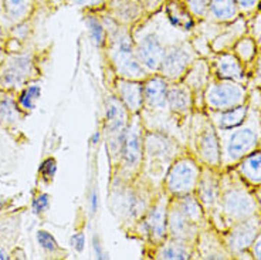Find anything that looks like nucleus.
I'll use <instances>...</instances> for the list:
<instances>
[{
  "label": "nucleus",
  "mask_w": 261,
  "mask_h": 260,
  "mask_svg": "<svg viewBox=\"0 0 261 260\" xmlns=\"http://www.w3.org/2000/svg\"><path fill=\"white\" fill-rule=\"evenodd\" d=\"M161 10L141 21L138 29H130L138 57L149 73L159 72L163 56L170 47L180 43L176 41V32L182 30L172 26L163 9Z\"/></svg>",
  "instance_id": "f257e3e1"
},
{
  "label": "nucleus",
  "mask_w": 261,
  "mask_h": 260,
  "mask_svg": "<svg viewBox=\"0 0 261 260\" xmlns=\"http://www.w3.org/2000/svg\"><path fill=\"white\" fill-rule=\"evenodd\" d=\"M102 20L108 30V43H107L108 56L118 76L126 80H137V81L145 80L148 77L149 72L145 68L138 57L135 41H134L129 27L118 25L112 17H110L111 25H108L104 17Z\"/></svg>",
  "instance_id": "f03ea898"
},
{
  "label": "nucleus",
  "mask_w": 261,
  "mask_h": 260,
  "mask_svg": "<svg viewBox=\"0 0 261 260\" xmlns=\"http://www.w3.org/2000/svg\"><path fill=\"white\" fill-rule=\"evenodd\" d=\"M220 141H222L223 155L220 156V161L228 165L236 162L242 156L247 155L251 150L258 144L261 137V117L260 114L251 110L248 120L234 128L228 130H219Z\"/></svg>",
  "instance_id": "7ed1b4c3"
},
{
  "label": "nucleus",
  "mask_w": 261,
  "mask_h": 260,
  "mask_svg": "<svg viewBox=\"0 0 261 260\" xmlns=\"http://www.w3.org/2000/svg\"><path fill=\"white\" fill-rule=\"evenodd\" d=\"M177 144L162 131H148L144 143L142 169L146 176L162 179L166 168L176 159Z\"/></svg>",
  "instance_id": "20e7f679"
},
{
  "label": "nucleus",
  "mask_w": 261,
  "mask_h": 260,
  "mask_svg": "<svg viewBox=\"0 0 261 260\" xmlns=\"http://www.w3.org/2000/svg\"><path fill=\"white\" fill-rule=\"evenodd\" d=\"M144 143V121L141 117V112L132 114V120L128 124V128L125 132L121 158L118 162L121 165L119 175L122 181H130L139 174V171H142Z\"/></svg>",
  "instance_id": "39448f33"
},
{
  "label": "nucleus",
  "mask_w": 261,
  "mask_h": 260,
  "mask_svg": "<svg viewBox=\"0 0 261 260\" xmlns=\"http://www.w3.org/2000/svg\"><path fill=\"white\" fill-rule=\"evenodd\" d=\"M126 107L122 104V101L117 96H111L107 98L105 105V137H107V145L111 154L114 162H119L121 158V150L124 144L125 132L129 124Z\"/></svg>",
  "instance_id": "423d86ee"
},
{
  "label": "nucleus",
  "mask_w": 261,
  "mask_h": 260,
  "mask_svg": "<svg viewBox=\"0 0 261 260\" xmlns=\"http://www.w3.org/2000/svg\"><path fill=\"white\" fill-rule=\"evenodd\" d=\"M200 169L190 158L175 159L165 178L166 191L170 195L182 196L190 194L197 186Z\"/></svg>",
  "instance_id": "0eeeda50"
},
{
  "label": "nucleus",
  "mask_w": 261,
  "mask_h": 260,
  "mask_svg": "<svg viewBox=\"0 0 261 260\" xmlns=\"http://www.w3.org/2000/svg\"><path fill=\"white\" fill-rule=\"evenodd\" d=\"M111 203L118 218L125 222H135L149 209L148 199L142 189H135L132 186H121L114 189Z\"/></svg>",
  "instance_id": "6e6552de"
},
{
  "label": "nucleus",
  "mask_w": 261,
  "mask_h": 260,
  "mask_svg": "<svg viewBox=\"0 0 261 260\" xmlns=\"http://www.w3.org/2000/svg\"><path fill=\"white\" fill-rule=\"evenodd\" d=\"M195 59L196 53L192 44L188 41H180L170 47L163 56L159 73L168 81H176L186 74L190 65L195 63Z\"/></svg>",
  "instance_id": "1a4fd4ad"
},
{
  "label": "nucleus",
  "mask_w": 261,
  "mask_h": 260,
  "mask_svg": "<svg viewBox=\"0 0 261 260\" xmlns=\"http://www.w3.org/2000/svg\"><path fill=\"white\" fill-rule=\"evenodd\" d=\"M168 88H169V81L162 76H155L146 80V83L144 84V105L141 111L142 120L169 114Z\"/></svg>",
  "instance_id": "9d476101"
},
{
  "label": "nucleus",
  "mask_w": 261,
  "mask_h": 260,
  "mask_svg": "<svg viewBox=\"0 0 261 260\" xmlns=\"http://www.w3.org/2000/svg\"><path fill=\"white\" fill-rule=\"evenodd\" d=\"M244 96H246V91L242 85L233 80H228V81L210 84L204 94V100L210 108L224 111L243 105Z\"/></svg>",
  "instance_id": "9b49d317"
},
{
  "label": "nucleus",
  "mask_w": 261,
  "mask_h": 260,
  "mask_svg": "<svg viewBox=\"0 0 261 260\" xmlns=\"http://www.w3.org/2000/svg\"><path fill=\"white\" fill-rule=\"evenodd\" d=\"M222 208L228 221L242 222L248 219L255 210V202L242 186L228 188L222 198Z\"/></svg>",
  "instance_id": "f8f14e48"
},
{
  "label": "nucleus",
  "mask_w": 261,
  "mask_h": 260,
  "mask_svg": "<svg viewBox=\"0 0 261 260\" xmlns=\"http://www.w3.org/2000/svg\"><path fill=\"white\" fill-rule=\"evenodd\" d=\"M168 212L169 201L168 196L162 195L156 202L152 203L145 216V226L150 239L156 243H162L168 234Z\"/></svg>",
  "instance_id": "ddd939ff"
},
{
  "label": "nucleus",
  "mask_w": 261,
  "mask_h": 260,
  "mask_svg": "<svg viewBox=\"0 0 261 260\" xmlns=\"http://www.w3.org/2000/svg\"><path fill=\"white\" fill-rule=\"evenodd\" d=\"M145 3L142 0H110L102 12L117 21L121 26H134L142 20L145 13Z\"/></svg>",
  "instance_id": "4468645a"
},
{
  "label": "nucleus",
  "mask_w": 261,
  "mask_h": 260,
  "mask_svg": "<svg viewBox=\"0 0 261 260\" xmlns=\"http://www.w3.org/2000/svg\"><path fill=\"white\" fill-rule=\"evenodd\" d=\"M33 72V60L29 54H19L7 60L0 76V83L6 88L24 84Z\"/></svg>",
  "instance_id": "2eb2a0df"
},
{
  "label": "nucleus",
  "mask_w": 261,
  "mask_h": 260,
  "mask_svg": "<svg viewBox=\"0 0 261 260\" xmlns=\"http://www.w3.org/2000/svg\"><path fill=\"white\" fill-rule=\"evenodd\" d=\"M117 97L122 101L130 114H139L144 105V85L137 80L118 78L115 81Z\"/></svg>",
  "instance_id": "dca6fc26"
},
{
  "label": "nucleus",
  "mask_w": 261,
  "mask_h": 260,
  "mask_svg": "<svg viewBox=\"0 0 261 260\" xmlns=\"http://www.w3.org/2000/svg\"><path fill=\"white\" fill-rule=\"evenodd\" d=\"M168 233L170 234L172 239L186 242V243L196 234L195 222L188 219L179 210V208H177L173 202L169 203V212H168Z\"/></svg>",
  "instance_id": "f3484780"
},
{
  "label": "nucleus",
  "mask_w": 261,
  "mask_h": 260,
  "mask_svg": "<svg viewBox=\"0 0 261 260\" xmlns=\"http://www.w3.org/2000/svg\"><path fill=\"white\" fill-rule=\"evenodd\" d=\"M260 228V219H244L239 222L228 236V246L233 252H242L254 243Z\"/></svg>",
  "instance_id": "a211bd4d"
},
{
  "label": "nucleus",
  "mask_w": 261,
  "mask_h": 260,
  "mask_svg": "<svg viewBox=\"0 0 261 260\" xmlns=\"http://www.w3.org/2000/svg\"><path fill=\"white\" fill-rule=\"evenodd\" d=\"M196 151L203 162L217 165L220 162V145L216 134L210 127H204L196 137Z\"/></svg>",
  "instance_id": "6ab92c4d"
},
{
  "label": "nucleus",
  "mask_w": 261,
  "mask_h": 260,
  "mask_svg": "<svg viewBox=\"0 0 261 260\" xmlns=\"http://www.w3.org/2000/svg\"><path fill=\"white\" fill-rule=\"evenodd\" d=\"M162 9L169 23L179 30H190L193 27V16L182 0H165Z\"/></svg>",
  "instance_id": "aec40b11"
},
{
  "label": "nucleus",
  "mask_w": 261,
  "mask_h": 260,
  "mask_svg": "<svg viewBox=\"0 0 261 260\" xmlns=\"http://www.w3.org/2000/svg\"><path fill=\"white\" fill-rule=\"evenodd\" d=\"M193 105L192 90L186 84H169L168 88V107L175 115L189 114Z\"/></svg>",
  "instance_id": "412c9836"
},
{
  "label": "nucleus",
  "mask_w": 261,
  "mask_h": 260,
  "mask_svg": "<svg viewBox=\"0 0 261 260\" xmlns=\"http://www.w3.org/2000/svg\"><path fill=\"white\" fill-rule=\"evenodd\" d=\"M85 27L88 37L92 41V44L97 47H104L108 43V30L105 26L104 20L101 17L99 12H85L84 19Z\"/></svg>",
  "instance_id": "4be33fe9"
},
{
  "label": "nucleus",
  "mask_w": 261,
  "mask_h": 260,
  "mask_svg": "<svg viewBox=\"0 0 261 260\" xmlns=\"http://www.w3.org/2000/svg\"><path fill=\"white\" fill-rule=\"evenodd\" d=\"M247 115V108L244 105H239L230 110H224V112H213L210 114V117L213 118L212 121L219 130H228V128H234L237 125L244 121V118Z\"/></svg>",
  "instance_id": "5701e85b"
},
{
  "label": "nucleus",
  "mask_w": 261,
  "mask_h": 260,
  "mask_svg": "<svg viewBox=\"0 0 261 260\" xmlns=\"http://www.w3.org/2000/svg\"><path fill=\"white\" fill-rule=\"evenodd\" d=\"M196 188L199 189V199L203 205L213 206L215 203H217L220 191H219V183L213 178V175L204 174L202 178H199V182H197Z\"/></svg>",
  "instance_id": "b1692460"
},
{
  "label": "nucleus",
  "mask_w": 261,
  "mask_h": 260,
  "mask_svg": "<svg viewBox=\"0 0 261 260\" xmlns=\"http://www.w3.org/2000/svg\"><path fill=\"white\" fill-rule=\"evenodd\" d=\"M158 259H189L190 250L186 242L165 241L161 243V246L156 252Z\"/></svg>",
  "instance_id": "393cba45"
},
{
  "label": "nucleus",
  "mask_w": 261,
  "mask_h": 260,
  "mask_svg": "<svg viewBox=\"0 0 261 260\" xmlns=\"http://www.w3.org/2000/svg\"><path fill=\"white\" fill-rule=\"evenodd\" d=\"M217 73L219 76L227 80H233V81H240L244 78L243 76V68L239 60L236 59L234 56L230 54H223L220 59L217 60Z\"/></svg>",
  "instance_id": "a878e982"
},
{
  "label": "nucleus",
  "mask_w": 261,
  "mask_h": 260,
  "mask_svg": "<svg viewBox=\"0 0 261 260\" xmlns=\"http://www.w3.org/2000/svg\"><path fill=\"white\" fill-rule=\"evenodd\" d=\"M209 16L219 21L233 20L237 14L236 0H210Z\"/></svg>",
  "instance_id": "bb28decb"
},
{
  "label": "nucleus",
  "mask_w": 261,
  "mask_h": 260,
  "mask_svg": "<svg viewBox=\"0 0 261 260\" xmlns=\"http://www.w3.org/2000/svg\"><path fill=\"white\" fill-rule=\"evenodd\" d=\"M209 68L204 64V61H195L190 65L189 70L185 74V84L189 87L190 90H200L207 81Z\"/></svg>",
  "instance_id": "cd10ccee"
},
{
  "label": "nucleus",
  "mask_w": 261,
  "mask_h": 260,
  "mask_svg": "<svg viewBox=\"0 0 261 260\" xmlns=\"http://www.w3.org/2000/svg\"><path fill=\"white\" fill-rule=\"evenodd\" d=\"M2 5L7 19L17 23L30 13L32 0H2Z\"/></svg>",
  "instance_id": "c85d7f7f"
},
{
  "label": "nucleus",
  "mask_w": 261,
  "mask_h": 260,
  "mask_svg": "<svg viewBox=\"0 0 261 260\" xmlns=\"http://www.w3.org/2000/svg\"><path fill=\"white\" fill-rule=\"evenodd\" d=\"M240 172L248 182L261 183V152L247 156L240 165Z\"/></svg>",
  "instance_id": "c756f323"
},
{
  "label": "nucleus",
  "mask_w": 261,
  "mask_h": 260,
  "mask_svg": "<svg viewBox=\"0 0 261 260\" xmlns=\"http://www.w3.org/2000/svg\"><path fill=\"white\" fill-rule=\"evenodd\" d=\"M176 205L179 210L182 212L188 219H190L192 222H197L202 219V208H200V203L199 201L193 198L190 194H186V195H182L177 198V201L173 202Z\"/></svg>",
  "instance_id": "7c9ffc66"
},
{
  "label": "nucleus",
  "mask_w": 261,
  "mask_h": 260,
  "mask_svg": "<svg viewBox=\"0 0 261 260\" xmlns=\"http://www.w3.org/2000/svg\"><path fill=\"white\" fill-rule=\"evenodd\" d=\"M20 118L17 105L12 98H3L0 101V121L5 124H13Z\"/></svg>",
  "instance_id": "2f4dec72"
},
{
  "label": "nucleus",
  "mask_w": 261,
  "mask_h": 260,
  "mask_svg": "<svg viewBox=\"0 0 261 260\" xmlns=\"http://www.w3.org/2000/svg\"><path fill=\"white\" fill-rule=\"evenodd\" d=\"M41 96V88L39 85H30V87H26L23 92L20 94L19 98V104L21 108L24 110H33L36 107V103L37 100Z\"/></svg>",
  "instance_id": "473e14b6"
},
{
  "label": "nucleus",
  "mask_w": 261,
  "mask_h": 260,
  "mask_svg": "<svg viewBox=\"0 0 261 260\" xmlns=\"http://www.w3.org/2000/svg\"><path fill=\"white\" fill-rule=\"evenodd\" d=\"M71 5L80 9H84L85 12H102L110 0H68Z\"/></svg>",
  "instance_id": "72a5a7b5"
},
{
  "label": "nucleus",
  "mask_w": 261,
  "mask_h": 260,
  "mask_svg": "<svg viewBox=\"0 0 261 260\" xmlns=\"http://www.w3.org/2000/svg\"><path fill=\"white\" fill-rule=\"evenodd\" d=\"M185 3H186V6H188L193 17L202 19V17H204L206 14L209 13L210 0H186Z\"/></svg>",
  "instance_id": "f704fd0d"
},
{
  "label": "nucleus",
  "mask_w": 261,
  "mask_h": 260,
  "mask_svg": "<svg viewBox=\"0 0 261 260\" xmlns=\"http://www.w3.org/2000/svg\"><path fill=\"white\" fill-rule=\"evenodd\" d=\"M37 242H39L40 246L47 252H56L59 249V245H57L56 239L46 230H39L37 232Z\"/></svg>",
  "instance_id": "c9c22d12"
},
{
  "label": "nucleus",
  "mask_w": 261,
  "mask_h": 260,
  "mask_svg": "<svg viewBox=\"0 0 261 260\" xmlns=\"http://www.w3.org/2000/svg\"><path fill=\"white\" fill-rule=\"evenodd\" d=\"M39 172L40 175L43 176L46 181L53 179L54 175H56V172H57V162H56V159L54 158H47L46 161L40 165Z\"/></svg>",
  "instance_id": "e433bc0d"
},
{
  "label": "nucleus",
  "mask_w": 261,
  "mask_h": 260,
  "mask_svg": "<svg viewBox=\"0 0 261 260\" xmlns=\"http://www.w3.org/2000/svg\"><path fill=\"white\" fill-rule=\"evenodd\" d=\"M236 50H237V54L242 57V60L248 61V60L254 56V43L248 39L242 40V41L239 43V46H237Z\"/></svg>",
  "instance_id": "4c0bfd02"
},
{
  "label": "nucleus",
  "mask_w": 261,
  "mask_h": 260,
  "mask_svg": "<svg viewBox=\"0 0 261 260\" xmlns=\"http://www.w3.org/2000/svg\"><path fill=\"white\" fill-rule=\"evenodd\" d=\"M48 205H50V196L47 194H41L33 201V210L34 214H43L44 210H47Z\"/></svg>",
  "instance_id": "58836bf2"
},
{
  "label": "nucleus",
  "mask_w": 261,
  "mask_h": 260,
  "mask_svg": "<svg viewBox=\"0 0 261 260\" xmlns=\"http://www.w3.org/2000/svg\"><path fill=\"white\" fill-rule=\"evenodd\" d=\"M71 246L77 252H83L85 247V236L84 233H75L71 238Z\"/></svg>",
  "instance_id": "ea45409f"
},
{
  "label": "nucleus",
  "mask_w": 261,
  "mask_h": 260,
  "mask_svg": "<svg viewBox=\"0 0 261 260\" xmlns=\"http://www.w3.org/2000/svg\"><path fill=\"white\" fill-rule=\"evenodd\" d=\"M236 2L239 3V6L242 7L243 10H251V9H254L258 0H236Z\"/></svg>",
  "instance_id": "a19ab883"
},
{
  "label": "nucleus",
  "mask_w": 261,
  "mask_h": 260,
  "mask_svg": "<svg viewBox=\"0 0 261 260\" xmlns=\"http://www.w3.org/2000/svg\"><path fill=\"white\" fill-rule=\"evenodd\" d=\"M253 253H254V257L261 259V234L258 236V239L253 243Z\"/></svg>",
  "instance_id": "79ce46f5"
},
{
  "label": "nucleus",
  "mask_w": 261,
  "mask_h": 260,
  "mask_svg": "<svg viewBox=\"0 0 261 260\" xmlns=\"http://www.w3.org/2000/svg\"><path fill=\"white\" fill-rule=\"evenodd\" d=\"M0 259H7V254L5 253V252H3L2 249H0Z\"/></svg>",
  "instance_id": "37998d69"
},
{
  "label": "nucleus",
  "mask_w": 261,
  "mask_h": 260,
  "mask_svg": "<svg viewBox=\"0 0 261 260\" xmlns=\"http://www.w3.org/2000/svg\"><path fill=\"white\" fill-rule=\"evenodd\" d=\"M2 57H3V52H2V47H0V60H2Z\"/></svg>",
  "instance_id": "c03bdc74"
},
{
  "label": "nucleus",
  "mask_w": 261,
  "mask_h": 260,
  "mask_svg": "<svg viewBox=\"0 0 261 260\" xmlns=\"http://www.w3.org/2000/svg\"><path fill=\"white\" fill-rule=\"evenodd\" d=\"M258 198H260V202H261V192H260V195H258Z\"/></svg>",
  "instance_id": "a18cd8bd"
},
{
  "label": "nucleus",
  "mask_w": 261,
  "mask_h": 260,
  "mask_svg": "<svg viewBox=\"0 0 261 260\" xmlns=\"http://www.w3.org/2000/svg\"><path fill=\"white\" fill-rule=\"evenodd\" d=\"M142 2H144V3H145V0H142ZM145 6H146V3H145Z\"/></svg>",
  "instance_id": "49530a36"
},
{
  "label": "nucleus",
  "mask_w": 261,
  "mask_h": 260,
  "mask_svg": "<svg viewBox=\"0 0 261 260\" xmlns=\"http://www.w3.org/2000/svg\"><path fill=\"white\" fill-rule=\"evenodd\" d=\"M182 2H186V0H182Z\"/></svg>",
  "instance_id": "de8ad7c7"
}]
</instances>
